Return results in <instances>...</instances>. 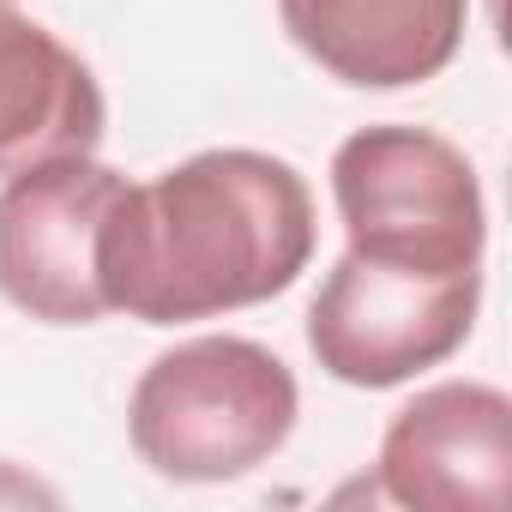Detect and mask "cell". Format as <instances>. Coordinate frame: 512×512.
Returning a JSON list of instances; mask_svg holds the SVG:
<instances>
[{
    "instance_id": "6",
    "label": "cell",
    "mask_w": 512,
    "mask_h": 512,
    "mask_svg": "<svg viewBox=\"0 0 512 512\" xmlns=\"http://www.w3.org/2000/svg\"><path fill=\"white\" fill-rule=\"evenodd\" d=\"M380 494L416 512H500L512 494V404L482 380L416 392L380 434Z\"/></svg>"
},
{
    "instance_id": "4",
    "label": "cell",
    "mask_w": 512,
    "mask_h": 512,
    "mask_svg": "<svg viewBox=\"0 0 512 512\" xmlns=\"http://www.w3.org/2000/svg\"><path fill=\"white\" fill-rule=\"evenodd\" d=\"M476 302H482V272L422 278L374 266L344 247L320 296L308 302V350L332 380L386 392L458 356L476 326Z\"/></svg>"
},
{
    "instance_id": "1",
    "label": "cell",
    "mask_w": 512,
    "mask_h": 512,
    "mask_svg": "<svg viewBox=\"0 0 512 512\" xmlns=\"http://www.w3.org/2000/svg\"><path fill=\"white\" fill-rule=\"evenodd\" d=\"M314 193L272 151H199L127 181L97 235L109 314L145 326L217 320L284 296L314 260Z\"/></svg>"
},
{
    "instance_id": "9",
    "label": "cell",
    "mask_w": 512,
    "mask_h": 512,
    "mask_svg": "<svg viewBox=\"0 0 512 512\" xmlns=\"http://www.w3.org/2000/svg\"><path fill=\"white\" fill-rule=\"evenodd\" d=\"M0 500H55V488H43V482L19 476L13 464H0Z\"/></svg>"
},
{
    "instance_id": "3",
    "label": "cell",
    "mask_w": 512,
    "mask_h": 512,
    "mask_svg": "<svg viewBox=\"0 0 512 512\" xmlns=\"http://www.w3.org/2000/svg\"><path fill=\"white\" fill-rule=\"evenodd\" d=\"M332 199L350 253L374 266L464 278L482 272L488 205L470 157L428 127H362L332 157Z\"/></svg>"
},
{
    "instance_id": "10",
    "label": "cell",
    "mask_w": 512,
    "mask_h": 512,
    "mask_svg": "<svg viewBox=\"0 0 512 512\" xmlns=\"http://www.w3.org/2000/svg\"><path fill=\"white\" fill-rule=\"evenodd\" d=\"M0 7H13V0H0Z\"/></svg>"
},
{
    "instance_id": "7",
    "label": "cell",
    "mask_w": 512,
    "mask_h": 512,
    "mask_svg": "<svg viewBox=\"0 0 512 512\" xmlns=\"http://www.w3.org/2000/svg\"><path fill=\"white\" fill-rule=\"evenodd\" d=\"M290 43L356 91H404L452 67L470 0H278Z\"/></svg>"
},
{
    "instance_id": "5",
    "label": "cell",
    "mask_w": 512,
    "mask_h": 512,
    "mask_svg": "<svg viewBox=\"0 0 512 512\" xmlns=\"http://www.w3.org/2000/svg\"><path fill=\"white\" fill-rule=\"evenodd\" d=\"M127 175L97 157H55L0 187V296L43 326H97V235Z\"/></svg>"
},
{
    "instance_id": "8",
    "label": "cell",
    "mask_w": 512,
    "mask_h": 512,
    "mask_svg": "<svg viewBox=\"0 0 512 512\" xmlns=\"http://www.w3.org/2000/svg\"><path fill=\"white\" fill-rule=\"evenodd\" d=\"M109 103L97 73L37 19L0 7V175L103 145Z\"/></svg>"
},
{
    "instance_id": "2",
    "label": "cell",
    "mask_w": 512,
    "mask_h": 512,
    "mask_svg": "<svg viewBox=\"0 0 512 512\" xmlns=\"http://www.w3.org/2000/svg\"><path fill=\"white\" fill-rule=\"evenodd\" d=\"M302 416L296 374L253 338H187L127 398L133 452L169 482H235L260 470Z\"/></svg>"
}]
</instances>
